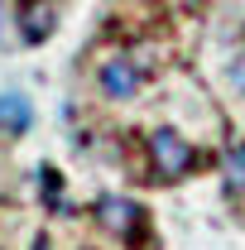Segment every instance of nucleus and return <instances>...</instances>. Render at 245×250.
<instances>
[{
  "label": "nucleus",
  "instance_id": "1a4fd4ad",
  "mask_svg": "<svg viewBox=\"0 0 245 250\" xmlns=\"http://www.w3.org/2000/svg\"><path fill=\"white\" fill-rule=\"evenodd\" d=\"M34 250H53V246H48V241H39V246H34Z\"/></svg>",
  "mask_w": 245,
  "mask_h": 250
},
{
  "label": "nucleus",
  "instance_id": "f257e3e1",
  "mask_svg": "<svg viewBox=\"0 0 245 250\" xmlns=\"http://www.w3.org/2000/svg\"><path fill=\"white\" fill-rule=\"evenodd\" d=\"M149 164H154V173L159 178H168V183H178V178H187L192 168H197V149L187 145L178 130H154L149 135Z\"/></svg>",
  "mask_w": 245,
  "mask_h": 250
},
{
  "label": "nucleus",
  "instance_id": "0eeeda50",
  "mask_svg": "<svg viewBox=\"0 0 245 250\" xmlns=\"http://www.w3.org/2000/svg\"><path fill=\"white\" fill-rule=\"evenodd\" d=\"M231 77H236V82L245 87V62H236V67H231Z\"/></svg>",
  "mask_w": 245,
  "mask_h": 250
},
{
  "label": "nucleus",
  "instance_id": "39448f33",
  "mask_svg": "<svg viewBox=\"0 0 245 250\" xmlns=\"http://www.w3.org/2000/svg\"><path fill=\"white\" fill-rule=\"evenodd\" d=\"M20 29H24L29 43H43L53 34V10L43 0H20Z\"/></svg>",
  "mask_w": 245,
  "mask_h": 250
},
{
  "label": "nucleus",
  "instance_id": "7ed1b4c3",
  "mask_svg": "<svg viewBox=\"0 0 245 250\" xmlns=\"http://www.w3.org/2000/svg\"><path fill=\"white\" fill-rule=\"evenodd\" d=\"M96 82H101V92L111 96V101H130V96L140 92V62L116 53V58L101 62V72H96Z\"/></svg>",
  "mask_w": 245,
  "mask_h": 250
},
{
  "label": "nucleus",
  "instance_id": "6e6552de",
  "mask_svg": "<svg viewBox=\"0 0 245 250\" xmlns=\"http://www.w3.org/2000/svg\"><path fill=\"white\" fill-rule=\"evenodd\" d=\"M0 43H5V5H0Z\"/></svg>",
  "mask_w": 245,
  "mask_h": 250
},
{
  "label": "nucleus",
  "instance_id": "f03ea898",
  "mask_svg": "<svg viewBox=\"0 0 245 250\" xmlns=\"http://www.w3.org/2000/svg\"><path fill=\"white\" fill-rule=\"evenodd\" d=\"M96 221L111 236H121V241H140L144 236V207L130 202V197H101L96 202Z\"/></svg>",
  "mask_w": 245,
  "mask_h": 250
},
{
  "label": "nucleus",
  "instance_id": "20e7f679",
  "mask_svg": "<svg viewBox=\"0 0 245 250\" xmlns=\"http://www.w3.org/2000/svg\"><path fill=\"white\" fill-rule=\"evenodd\" d=\"M34 125V106L24 92H0V135H24Z\"/></svg>",
  "mask_w": 245,
  "mask_h": 250
},
{
  "label": "nucleus",
  "instance_id": "423d86ee",
  "mask_svg": "<svg viewBox=\"0 0 245 250\" xmlns=\"http://www.w3.org/2000/svg\"><path fill=\"white\" fill-rule=\"evenodd\" d=\"M221 173H226V188H231V192H245V145H231V149H226Z\"/></svg>",
  "mask_w": 245,
  "mask_h": 250
}]
</instances>
